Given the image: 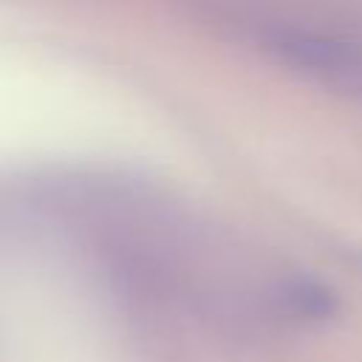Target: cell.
I'll use <instances>...</instances> for the list:
<instances>
[{"label": "cell", "mask_w": 362, "mask_h": 362, "mask_svg": "<svg viewBox=\"0 0 362 362\" xmlns=\"http://www.w3.org/2000/svg\"><path fill=\"white\" fill-rule=\"evenodd\" d=\"M359 269H362V260H359Z\"/></svg>", "instance_id": "obj_1"}]
</instances>
